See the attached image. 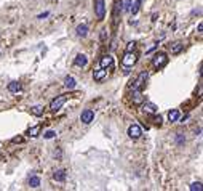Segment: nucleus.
<instances>
[{
    "mask_svg": "<svg viewBox=\"0 0 203 191\" xmlns=\"http://www.w3.org/2000/svg\"><path fill=\"white\" fill-rule=\"evenodd\" d=\"M141 135H142V128H141L138 124H133V125L128 127V137L131 138V140L141 138Z\"/></svg>",
    "mask_w": 203,
    "mask_h": 191,
    "instance_id": "39448f33",
    "label": "nucleus"
},
{
    "mask_svg": "<svg viewBox=\"0 0 203 191\" xmlns=\"http://www.w3.org/2000/svg\"><path fill=\"white\" fill-rule=\"evenodd\" d=\"M75 32H77V36L78 37H87L88 36V26L83 22V24H78L75 27Z\"/></svg>",
    "mask_w": 203,
    "mask_h": 191,
    "instance_id": "f8f14e48",
    "label": "nucleus"
},
{
    "mask_svg": "<svg viewBox=\"0 0 203 191\" xmlns=\"http://www.w3.org/2000/svg\"><path fill=\"white\" fill-rule=\"evenodd\" d=\"M141 2H142V0H136V2H134V5L131 8H129V11H131L133 15H136L138 11H139V7H141Z\"/></svg>",
    "mask_w": 203,
    "mask_h": 191,
    "instance_id": "5701e85b",
    "label": "nucleus"
},
{
    "mask_svg": "<svg viewBox=\"0 0 203 191\" xmlns=\"http://www.w3.org/2000/svg\"><path fill=\"white\" fill-rule=\"evenodd\" d=\"M31 112H32L34 116H42L43 114V106H32Z\"/></svg>",
    "mask_w": 203,
    "mask_h": 191,
    "instance_id": "aec40b11",
    "label": "nucleus"
},
{
    "mask_svg": "<svg viewBox=\"0 0 203 191\" xmlns=\"http://www.w3.org/2000/svg\"><path fill=\"white\" fill-rule=\"evenodd\" d=\"M182 48H184V45L181 42H174L171 45V55H178V53H181L182 52Z\"/></svg>",
    "mask_w": 203,
    "mask_h": 191,
    "instance_id": "dca6fc26",
    "label": "nucleus"
},
{
    "mask_svg": "<svg viewBox=\"0 0 203 191\" xmlns=\"http://www.w3.org/2000/svg\"><path fill=\"white\" fill-rule=\"evenodd\" d=\"M38 132H40V125H35V127H32V128L27 130V135H29V137H37Z\"/></svg>",
    "mask_w": 203,
    "mask_h": 191,
    "instance_id": "412c9836",
    "label": "nucleus"
},
{
    "mask_svg": "<svg viewBox=\"0 0 203 191\" xmlns=\"http://www.w3.org/2000/svg\"><path fill=\"white\" fill-rule=\"evenodd\" d=\"M54 137H56V132H53V130H47L43 133V138H47V140H51Z\"/></svg>",
    "mask_w": 203,
    "mask_h": 191,
    "instance_id": "b1692460",
    "label": "nucleus"
},
{
    "mask_svg": "<svg viewBox=\"0 0 203 191\" xmlns=\"http://www.w3.org/2000/svg\"><path fill=\"white\" fill-rule=\"evenodd\" d=\"M106 76H107V69H106V67H99L98 71L93 72V79H94V80H98V82L104 80Z\"/></svg>",
    "mask_w": 203,
    "mask_h": 191,
    "instance_id": "9d476101",
    "label": "nucleus"
},
{
    "mask_svg": "<svg viewBox=\"0 0 203 191\" xmlns=\"http://www.w3.org/2000/svg\"><path fill=\"white\" fill-rule=\"evenodd\" d=\"M133 103L134 104H142V101H144V97H142V92L141 90H133Z\"/></svg>",
    "mask_w": 203,
    "mask_h": 191,
    "instance_id": "9b49d317",
    "label": "nucleus"
},
{
    "mask_svg": "<svg viewBox=\"0 0 203 191\" xmlns=\"http://www.w3.org/2000/svg\"><path fill=\"white\" fill-rule=\"evenodd\" d=\"M64 87L69 88V90H74V88H75V79L72 77V76H67V77L64 79Z\"/></svg>",
    "mask_w": 203,
    "mask_h": 191,
    "instance_id": "2eb2a0df",
    "label": "nucleus"
},
{
    "mask_svg": "<svg viewBox=\"0 0 203 191\" xmlns=\"http://www.w3.org/2000/svg\"><path fill=\"white\" fill-rule=\"evenodd\" d=\"M168 119H170V122H178L179 119H181L179 109H171L170 112H168Z\"/></svg>",
    "mask_w": 203,
    "mask_h": 191,
    "instance_id": "4468645a",
    "label": "nucleus"
},
{
    "mask_svg": "<svg viewBox=\"0 0 203 191\" xmlns=\"http://www.w3.org/2000/svg\"><path fill=\"white\" fill-rule=\"evenodd\" d=\"M99 64H101V67H106V69H109V67L114 66V58H112L110 55H106V56H103V58H101Z\"/></svg>",
    "mask_w": 203,
    "mask_h": 191,
    "instance_id": "1a4fd4ad",
    "label": "nucleus"
},
{
    "mask_svg": "<svg viewBox=\"0 0 203 191\" xmlns=\"http://www.w3.org/2000/svg\"><path fill=\"white\" fill-rule=\"evenodd\" d=\"M94 13H96V18L99 21L104 19V16H106V3H104V0H94Z\"/></svg>",
    "mask_w": 203,
    "mask_h": 191,
    "instance_id": "f257e3e1",
    "label": "nucleus"
},
{
    "mask_svg": "<svg viewBox=\"0 0 203 191\" xmlns=\"http://www.w3.org/2000/svg\"><path fill=\"white\" fill-rule=\"evenodd\" d=\"M166 63H168L166 53H157V55L154 56V61H152V64H154V67H157V69L163 67Z\"/></svg>",
    "mask_w": 203,
    "mask_h": 191,
    "instance_id": "20e7f679",
    "label": "nucleus"
},
{
    "mask_svg": "<svg viewBox=\"0 0 203 191\" xmlns=\"http://www.w3.org/2000/svg\"><path fill=\"white\" fill-rule=\"evenodd\" d=\"M134 63H136V55L133 52H126L125 56H123V60H122V64L125 67H131Z\"/></svg>",
    "mask_w": 203,
    "mask_h": 191,
    "instance_id": "423d86ee",
    "label": "nucleus"
},
{
    "mask_svg": "<svg viewBox=\"0 0 203 191\" xmlns=\"http://www.w3.org/2000/svg\"><path fill=\"white\" fill-rule=\"evenodd\" d=\"M142 103H144V101H142ZM157 109H159V108H157L154 103H144L142 104V111L147 112V114H155Z\"/></svg>",
    "mask_w": 203,
    "mask_h": 191,
    "instance_id": "ddd939ff",
    "label": "nucleus"
},
{
    "mask_svg": "<svg viewBox=\"0 0 203 191\" xmlns=\"http://www.w3.org/2000/svg\"><path fill=\"white\" fill-rule=\"evenodd\" d=\"M53 178L56 180V182H64L66 180V172L64 170H56L53 173Z\"/></svg>",
    "mask_w": 203,
    "mask_h": 191,
    "instance_id": "a211bd4d",
    "label": "nucleus"
},
{
    "mask_svg": "<svg viewBox=\"0 0 203 191\" xmlns=\"http://www.w3.org/2000/svg\"><path fill=\"white\" fill-rule=\"evenodd\" d=\"M106 29H103V31H101V40H106Z\"/></svg>",
    "mask_w": 203,
    "mask_h": 191,
    "instance_id": "c85d7f7f",
    "label": "nucleus"
},
{
    "mask_svg": "<svg viewBox=\"0 0 203 191\" xmlns=\"http://www.w3.org/2000/svg\"><path fill=\"white\" fill-rule=\"evenodd\" d=\"M129 8H131V0H125L123 2V11H129Z\"/></svg>",
    "mask_w": 203,
    "mask_h": 191,
    "instance_id": "393cba45",
    "label": "nucleus"
},
{
    "mask_svg": "<svg viewBox=\"0 0 203 191\" xmlns=\"http://www.w3.org/2000/svg\"><path fill=\"white\" fill-rule=\"evenodd\" d=\"M67 98H69L67 95H59V97H56V98L51 101V103H50V109H51V111L61 109V108H63V104L67 101Z\"/></svg>",
    "mask_w": 203,
    "mask_h": 191,
    "instance_id": "f03ea898",
    "label": "nucleus"
},
{
    "mask_svg": "<svg viewBox=\"0 0 203 191\" xmlns=\"http://www.w3.org/2000/svg\"><path fill=\"white\" fill-rule=\"evenodd\" d=\"M176 143H178V145H184V143H185V138L182 137L181 133H178V135H176Z\"/></svg>",
    "mask_w": 203,
    "mask_h": 191,
    "instance_id": "a878e982",
    "label": "nucleus"
},
{
    "mask_svg": "<svg viewBox=\"0 0 203 191\" xmlns=\"http://www.w3.org/2000/svg\"><path fill=\"white\" fill-rule=\"evenodd\" d=\"M149 79V72L147 71H142L141 74L138 76V79L134 80V84H133V90H141L144 87V84H146V80Z\"/></svg>",
    "mask_w": 203,
    "mask_h": 191,
    "instance_id": "7ed1b4c3",
    "label": "nucleus"
},
{
    "mask_svg": "<svg viewBox=\"0 0 203 191\" xmlns=\"http://www.w3.org/2000/svg\"><path fill=\"white\" fill-rule=\"evenodd\" d=\"M74 64L78 66V67H85V66L88 64V58H87L83 53H78V55L75 56V60H74Z\"/></svg>",
    "mask_w": 203,
    "mask_h": 191,
    "instance_id": "6e6552de",
    "label": "nucleus"
},
{
    "mask_svg": "<svg viewBox=\"0 0 203 191\" xmlns=\"http://www.w3.org/2000/svg\"><path fill=\"white\" fill-rule=\"evenodd\" d=\"M93 119H94V111H93V109H85V111L80 114V121H82L83 124L93 122Z\"/></svg>",
    "mask_w": 203,
    "mask_h": 191,
    "instance_id": "0eeeda50",
    "label": "nucleus"
},
{
    "mask_svg": "<svg viewBox=\"0 0 203 191\" xmlns=\"http://www.w3.org/2000/svg\"><path fill=\"white\" fill-rule=\"evenodd\" d=\"M189 189H190V191H201V189H203L201 182H195V183H192V185L189 186Z\"/></svg>",
    "mask_w": 203,
    "mask_h": 191,
    "instance_id": "4be33fe9",
    "label": "nucleus"
},
{
    "mask_svg": "<svg viewBox=\"0 0 203 191\" xmlns=\"http://www.w3.org/2000/svg\"><path fill=\"white\" fill-rule=\"evenodd\" d=\"M29 186H31V188H38V186H40V178L35 177V175L31 177V178H29Z\"/></svg>",
    "mask_w": 203,
    "mask_h": 191,
    "instance_id": "6ab92c4d",
    "label": "nucleus"
},
{
    "mask_svg": "<svg viewBox=\"0 0 203 191\" xmlns=\"http://www.w3.org/2000/svg\"><path fill=\"white\" fill-rule=\"evenodd\" d=\"M48 15H50V13H48V11H45V13H42V15H38V16H37V18H38V19H43V18H47V16H48Z\"/></svg>",
    "mask_w": 203,
    "mask_h": 191,
    "instance_id": "cd10ccee",
    "label": "nucleus"
},
{
    "mask_svg": "<svg viewBox=\"0 0 203 191\" xmlns=\"http://www.w3.org/2000/svg\"><path fill=\"white\" fill-rule=\"evenodd\" d=\"M134 47H136V43H134V42H129V43H128V47H126V52H133Z\"/></svg>",
    "mask_w": 203,
    "mask_h": 191,
    "instance_id": "bb28decb",
    "label": "nucleus"
},
{
    "mask_svg": "<svg viewBox=\"0 0 203 191\" xmlns=\"http://www.w3.org/2000/svg\"><path fill=\"white\" fill-rule=\"evenodd\" d=\"M197 29H198V32H201V29H203V24H201V22L198 24V27H197Z\"/></svg>",
    "mask_w": 203,
    "mask_h": 191,
    "instance_id": "c756f323",
    "label": "nucleus"
},
{
    "mask_svg": "<svg viewBox=\"0 0 203 191\" xmlns=\"http://www.w3.org/2000/svg\"><path fill=\"white\" fill-rule=\"evenodd\" d=\"M8 90L11 93H18V92H21V84L19 82H10L8 84Z\"/></svg>",
    "mask_w": 203,
    "mask_h": 191,
    "instance_id": "f3484780",
    "label": "nucleus"
}]
</instances>
